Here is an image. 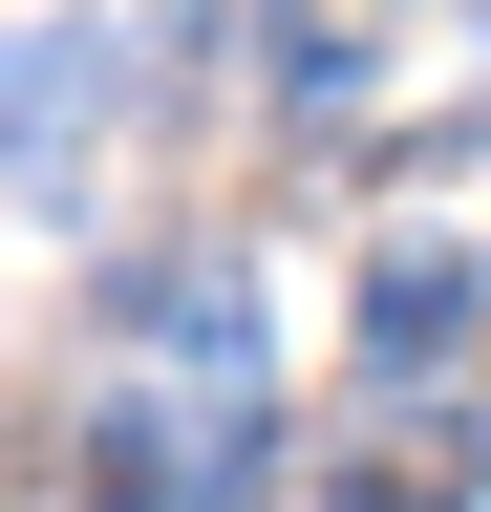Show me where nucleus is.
Here are the masks:
<instances>
[{
    "label": "nucleus",
    "mask_w": 491,
    "mask_h": 512,
    "mask_svg": "<svg viewBox=\"0 0 491 512\" xmlns=\"http://www.w3.org/2000/svg\"><path fill=\"white\" fill-rule=\"evenodd\" d=\"M257 491H278V384H257V320H235V278H171L150 384L107 406V512H257Z\"/></svg>",
    "instance_id": "obj_1"
},
{
    "label": "nucleus",
    "mask_w": 491,
    "mask_h": 512,
    "mask_svg": "<svg viewBox=\"0 0 491 512\" xmlns=\"http://www.w3.org/2000/svg\"><path fill=\"white\" fill-rule=\"evenodd\" d=\"M491 320V278H470V235H385L363 256V363L385 384H449V342Z\"/></svg>",
    "instance_id": "obj_2"
},
{
    "label": "nucleus",
    "mask_w": 491,
    "mask_h": 512,
    "mask_svg": "<svg viewBox=\"0 0 491 512\" xmlns=\"http://www.w3.org/2000/svg\"><path fill=\"white\" fill-rule=\"evenodd\" d=\"M491 491V406H406V427H363L342 448V491L321 512H470Z\"/></svg>",
    "instance_id": "obj_3"
},
{
    "label": "nucleus",
    "mask_w": 491,
    "mask_h": 512,
    "mask_svg": "<svg viewBox=\"0 0 491 512\" xmlns=\"http://www.w3.org/2000/svg\"><path fill=\"white\" fill-rule=\"evenodd\" d=\"M257 22H278V86H342V64H363V22H385V0H257Z\"/></svg>",
    "instance_id": "obj_4"
},
{
    "label": "nucleus",
    "mask_w": 491,
    "mask_h": 512,
    "mask_svg": "<svg viewBox=\"0 0 491 512\" xmlns=\"http://www.w3.org/2000/svg\"><path fill=\"white\" fill-rule=\"evenodd\" d=\"M470 22H491V0H470Z\"/></svg>",
    "instance_id": "obj_5"
}]
</instances>
